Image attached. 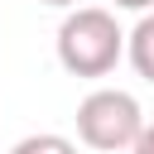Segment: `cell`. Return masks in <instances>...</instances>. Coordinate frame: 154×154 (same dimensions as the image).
<instances>
[{
	"mask_svg": "<svg viewBox=\"0 0 154 154\" xmlns=\"http://www.w3.org/2000/svg\"><path fill=\"white\" fill-rule=\"evenodd\" d=\"M38 5H58V10H77L82 0H38Z\"/></svg>",
	"mask_w": 154,
	"mask_h": 154,
	"instance_id": "52a82bcc",
	"label": "cell"
},
{
	"mask_svg": "<svg viewBox=\"0 0 154 154\" xmlns=\"http://www.w3.org/2000/svg\"><path fill=\"white\" fill-rule=\"evenodd\" d=\"M130 154H154V125L144 120V130H140V140L130 144Z\"/></svg>",
	"mask_w": 154,
	"mask_h": 154,
	"instance_id": "5b68a950",
	"label": "cell"
},
{
	"mask_svg": "<svg viewBox=\"0 0 154 154\" xmlns=\"http://www.w3.org/2000/svg\"><path fill=\"white\" fill-rule=\"evenodd\" d=\"M58 63L72 77H106L125 58V29L101 5H77L58 24Z\"/></svg>",
	"mask_w": 154,
	"mask_h": 154,
	"instance_id": "6da1fadb",
	"label": "cell"
},
{
	"mask_svg": "<svg viewBox=\"0 0 154 154\" xmlns=\"http://www.w3.org/2000/svg\"><path fill=\"white\" fill-rule=\"evenodd\" d=\"M116 10H140V14H149L154 10V0H111Z\"/></svg>",
	"mask_w": 154,
	"mask_h": 154,
	"instance_id": "8992f818",
	"label": "cell"
},
{
	"mask_svg": "<svg viewBox=\"0 0 154 154\" xmlns=\"http://www.w3.org/2000/svg\"><path fill=\"white\" fill-rule=\"evenodd\" d=\"M10 154H77V144L58 130H38V135H24Z\"/></svg>",
	"mask_w": 154,
	"mask_h": 154,
	"instance_id": "277c9868",
	"label": "cell"
},
{
	"mask_svg": "<svg viewBox=\"0 0 154 154\" xmlns=\"http://www.w3.org/2000/svg\"><path fill=\"white\" fill-rule=\"evenodd\" d=\"M125 58L144 82H154V10L140 14V24L125 34Z\"/></svg>",
	"mask_w": 154,
	"mask_h": 154,
	"instance_id": "3957f363",
	"label": "cell"
},
{
	"mask_svg": "<svg viewBox=\"0 0 154 154\" xmlns=\"http://www.w3.org/2000/svg\"><path fill=\"white\" fill-rule=\"evenodd\" d=\"M140 130H144V111L120 87H96L77 101V140L87 149H101V154L130 149L140 140Z\"/></svg>",
	"mask_w": 154,
	"mask_h": 154,
	"instance_id": "7a4b0ae2",
	"label": "cell"
}]
</instances>
